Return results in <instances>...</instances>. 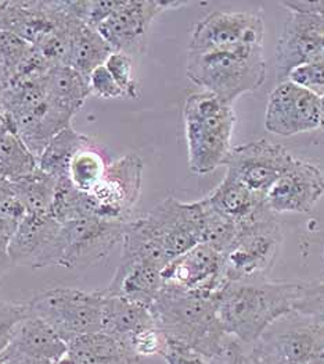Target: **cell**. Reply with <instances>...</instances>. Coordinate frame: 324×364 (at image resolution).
Wrapping results in <instances>:
<instances>
[{
    "mask_svg": "<svg viewBox=\"0 0 324 364\" xmlns=\"http://www.w3.org/2000/svg\"><path fill=\"white\" fill-rule=\"evenodd\" d=\"M303 281H228L218 294V313L225 333L244 345L294 311Z\"/></svg>",
    "mask_w": 324,
    "mask_h": 364,
    "instance_id": "6da1fadb",
    "label": "cell"
},
{
    "mask_svg": "<svg viewBox=\"0 0 324 364\" xmlns=\"http://www.w3.org/2000/svg\"><path fill=\"white\" fill-rule=\"evenodd\" d=\"M218 294L164 285L150 311L168 341L184 345L209 360L228 338L218 313Z\"/></svg>",
    "mask_w": 324,
    "mask_h": 364,
    "instance_id": "7a4b0ae2",
    "label": "cell"
},
{
    "mask_svg": "<svg viewBox=\"0 0 324 364\" xmlns=\"http://www.w3.org/2000/svg\"><path fill=\"white\" fill-rule=\"evenodd\" d=\"M186 74L204 91L232 105L237 97L255 92L265 84L264 43L189 52Z\"/></svg>",
    "mask_w": 324,
    "mask_h": 364,
    "instance_id": "3957f363",
    "label": "cell"
},
{
    "mask_svg": "<svg viewBox=\"0 0 324 364\" xmlns=\"http://www.w3.org/2000/svg\"><path fill=\"white\" fill-rule=\"evenodd\" d=\"M183 122L190 170L206 176L223 166L236 124L232 105L209 92H196L184 102Z\"/></svg>",
    "mask_w": 324,
    "mask_h": 364,
    "instance_id": "277c9868",
    "label": "cell"
},
{
    "mask_svg": "<svg viewBox=\"0 0 324 364\" xmlns=\"http://www.w3.org/2000/svg\"><path fill=\"white\" fill-rule=\"evenodd\" d=\"M251 364H308L324 358V324L295 311L247 345Z\"/></svg>",
    "mask_w": 324,
    "mask_h": 364,
    "instance_id": "5b68a950",
    "label": "cell"
},
{
    "mask_svg": "<svg viewBox=\"0 0 324 364\" xmlns=\"http://www.w3.org/2000/svg\"><path fill=\"white\" fill-rule=\"evenodd\" d=\"M103 299L101 289L82 291L59 287L38 294L30 306L35 316L69 343L79 336L101 331Z\"/></svg>",
    "mask_w": 324,
    "mask_h": 364,
    "instance_id": "8992f818",
    "label": "cell"
},
{
    "mask_svg": "<svg viewBox=\"0 0 324 364\" xmlns=\"http://www.w3.org/2000/svg\"><path fill=\"white\" fill-rule=\"evenodd\" d=\"M281 238L274 213L240 228L235 242L223 253L226 282L267 278L276 264Z\"/></svg>",
    "mask_w": 324,
    "mask_h": 364,
    "instance_id": "52a82bcc",
    "label": "cell"
},
{
    "mask_svg": "<svg viewBox=\"0 0 324 364\" xmlns=\"http://www.w3.org/2000/svg\"><path fill=\"white\" fill-rule=\"evenodd\" d=\"M126 223L86 217L61 224L59 266L75 270L101 263L122 242Z\"/></svg>",
    "mask_w": 324,
    "mask_h": 364,
    "instance_id": "ba28073f",
    "label": "cell"
},
{
    "mask_svg": "<svg viewBox=\"0 0 324 364\" xmlns=\"http://www.w3.org/2000/svg\"><path fill=\"white\" fill-rule=\"evenodd\" d=\"M145 163L136 153H128L107 164L106 173L96 188L89 192L94 217L129 221L139 202Z\"/></svg>",
    "mask_w": 324,
    "mask_h": 364,
    "instance_id": "9c48e42d",
    "label": "cell"
},
{
    "mask_svg": "<svg viewBox=\"0 0 324 364\" xmlns=\"http://www.w3.org/2000/svg\"><path fill=\"white\" fill-rule=\"evenodd\" d=\"M294 160L284 146L267 139H258L232 148L223 166H226L228 176L266 196Z\"/></svg>",
    "mask_w": 324,
    "mask_h": 364,
    "instance_id": "30bf717a",
    "label": "cell"
},
{
    "mask_svg": "<svg viewBox=\"0 0 324 364\" xmlns=\"http://www.w3.org/2000/svg\"><path fill=\"white\" fill-rule=\"evenodd\" d=\"M322 97L293 81L280 82L266 105L265 128L279 136H294L320 128Z\"/></svg>",
    "mask_w": 324,
    "mask_h": 364,
    "instance_id": "8fae6325",
    "label": "cell"
},
{
    "mask_svg": "<svg viewBox=\"0 0 324 364\" xmlns=\"http://www.w3.org/2000/svg\"><path fill=\"white\" fill-rule=\"evenodd\" d=\"M142 220L171 262L201 243L200 200L183 203L175 198H167Z\"/></svg>",
    "mask_w": 324,
    "mask_h": 364,
    "instance_id": "7c38bea8",
    "label": "cell"
},
{
    "mask_svg": "<svg viewBox=\"0 0 324 364\" xmlns=\"http://www.w3.org/2000/svg\"><path fill=\"white\" fill-rule=\"evenodd\" d=\"M184 4L183 1L164 0H122L118 9L97 31L114 52L133 58L143 53L148 30L158 14Z\"/></svg>",
    "mask_w": 324,
    "mask_h": 364,
    "instance_id": "4fadbf2b",
    "label": "cell"
},
{
    "mask_svg": "<svg viewBox=\"0 0 324 364\" xmlns=\"http://www.w3.org/2000/svg\"><path fill=\"white\" fill-rule=\"evenodd\" d=\"M290 13L276 45V77L280 82L287 81L296 67L324 55V10Z\"/></svg>",
    "mask_w": 324,
    "mask_h": 364,
    "instance_id": "5bb4252c",
    "label": "cell"
},
{
    "mask_svg": "<svg viewBox=\"0 0 324 364\" xmlns=\"http://www.w3.org/2000/svg\"><path fill=\"white\" fill-rule=\"evenodd\" d=\"M61 224L49 213L27 214L10 242L13 267L45 269L59 266Z\"/></svg>",
    "mask_w": 324,
    "mask_h": 364,
    "instance_id": "9a60e30c",
    "label": "cell"
},
{
    "mask_svg": "<svg viewBox=\"0 0 324 364\" xmlns=\"http://www.w3.org/2000/svg\"><path fill=\"white\" fill-rule=\"evenodd\" d=\"M264 20L257 14L213 11L196 24L191 32L189 52L264 43Z\"/></svg>",
    "mask_w": 324,
    "mask_h": 364,
    "instance_id": "2e32d148",
    "label": "cell"
},
{
    "mask_svg": "<svg viewBox=\"0 0 324 364\" xmlns=\"http://www.w3.org/2000/svg\"><path fill=\"white\" fill-rule=\"evenodd\" d=\"M161 277L168 287L216 294L226 284L223 255L208 243H199L169 262Z\"/></svg>",
    "mask_w": 324,
    "mask_h": 364,
    "instance_id": "e0dca14e",
    "label": "cell"
},
{
    "mask_svg": "<svg viewBox=\"0 0 324 364\" xmlns=\"http://www.w3.org/2000/svg\"><path fill=\"white\" fill-rule=\"evenodd\" d=\"M324 196L323 171L313 163L295 159L266 195L273 213H309Z\"/></svg>",
    "mask_w": 324,
    "mask_h": 364,
    "instance_id": "ac0fdd59",
    "label": "cell"
},
{
    "mask_svg": "<svg viewBox=\"0 0 324 364\" xmlns=\"http://www.w3.org/2000/svg\"><path fill=\"white\" fill-rule=\"evenodd\" d=\"M65 353L67 343L30 313L0 352V364H57Z\"/></svg>",
    "mask_w": 324,
    "mask_h": 364,
    "instance_id": "d6986e66",
    "label": "cell"
},
{
    "mask_svg": "<svg viewBox=\"0 0 324 364\" xmlns=\"http://www.w3.org/2000/svg\"><path fill=\"white\" fill-rule=\"evenodd\" d=\"M206 200L240 228L272 214L265 195L248 189L241 182L226 174Z\"/></svg>",
    "mask_w": 324,
    "mask_h": 364,
    "instance_id": "ffe728a7",
    "label": "cell"
},
{
    "mask_svg": "<svg viewBox=\"0 0 324 364\" xmlns=\"http://www.w3.org/2000/svg\"><path fill=\"white\" fill-rule=\"evenodd\" d=\"M161 272V267L147 262L121 259L110 285L103 291L150 309L164 287Z\"/></svg>",
    "mask_w": 324,
    "mask_h": 364,
    "instance_id": "44dd1931",
    "label": "cell"
},
{
    "mask_svg": "<svg viewBox=\"0 0 324 364\" xmlns=\"http://www.w3.org/2000/svg\"><path fill=\"white\" fill-rule=\"evenodd\" d=\"M103 294L101 333L113 336L130 349V343L138 335L155 327L154 317L146 306L107 295L104 291Z\"/></svg>",
    "mask_w": 324,
    "mask_h": 364,
    "instance_id": "7402d4cb",
    "label": "cell"
},
{
    "mask_svg": "<svg viewBox=\"0 0 324 364\" xmlns=\"http://www.w3.org/2000/svg\"><path fill=\"white\" fill-rule=\"evenodd\" d=\"M49 103L74 117L91 95L89 80L69 65H55L43 77Z\"/></svg>",
    "mask_w": 324,
    "mask_h": 364,
    "instance_id": "603a6c76",
    "label": "cell"
},
{
    "mask_svg": "<svg viewBox=\"0 0 324 364\" xmlns=\"http://www.w3.org/2000/svg\"><path fill=\"white\" fill-rule=\"evenodd\" d=\"M113 48L100 35V32L78 18H74L69 28L68 39V58L67 65L77 70L79 74L86 77L113 53Z\"/></svg>",
    "mask_w": 324,
    "mask_h": 364,
    "instance_id": "cb8c5ba5",
    "label": "cell"
},
{
    "mask_svg": "<svg viewBox=\"0 0 324 364\" xmlns=\"http://www.w3.org/2000/svg\"><path fill=\"white\" fill-rule=\"evenodd\" d=\"M65 356L74 364H135L140 360L123 343L101 331L67 343Z\"/></svg>",
    "mask_w": 324,
    "mask_h": 364,
    "instance_id": "d4e9b609",
    "label": "cell"
},
{
    "mask_svg": "<svg viewBox=\"0 0 324 364\" xmlns=\"http://www.w3.org/2000/svg\"><path fill=\"white\" fill-rule=\"evenodd\" d=\"M90 145H93V142L88 135L78 132L72 125H69L49 142L38 157V167L59 180L68 176V168L74 156Z\"/></svg>",
    "mask_w": 324,
    "mask_h": 364,
    "instance_id": "484cf974",
    "label": "cell"
},
{
    "mask_svg": "<svg viewBox=\"0 0 324 364\" xmlns=\"http://www.w3.org/2000/svg\"><path fill=\"white\" fill-rule=\"evenodd\" d=\"M38 168V157L30 152L13 127L0 132V178L17 182Z\"/></svg>",
    "mask_w": 324,
    "mask_h": 364,
    "instance_id": "4316f807",
    "label": "cell"
},
{
    "mask_svg": "<svg viewBox=\"0 0 324 364\" xmlns=\"http://www.w3.org/2000/svg\"><path fill=\"white\" fill-rule=\"evenodd\" d=\"M13 188L27 214H46L50 212L57 180L38 167L27 177L13 182Z\"/></svg>",
    "mask_w": 324,
    "mask_h": 364,
    "instance_id": "83f0119b",
    "label": "cell"
},
{
    "mask_svg": "<svg viewBox=\"0 0 324 364\" xmlns=\"http://www.w3.org/2000/svg\"><path fill=\"white\" fill-rule=\"evenodd\" d=\"M49 214L57 220L60 224L94 217L88 193L78 191L68 176L57 180V188Z\"/></svg>",
    "mask_w": 324,
    "mask_h": 364,
    "instance_id": "f1b7e54d",
    "label": "cell"
},
{
    "mask_svg": "<svg viewBox=\"0 0 324 364\" xmlns=\"http://www.w3.org/2000/svg\"><path fill=\"white\" fill-rule=\"evenodd\" d=\"M106 168L107 164L103 156L94 149L93 145H90L88 148L81 149L71 160L68 178L78 191L89 193L101 181Z\"/></svg>",
    "mask_w": 324,
    "mask_h": 364,
    "instance_id": "f546056e",
    "label": "cell"
},
{
    "mask_svg": "<svg viewBox=\"0 0 324 364\" xmlns=\"http://www.w3.org/2000/svg\"><path fill=\"white\" fill-rule=\"evenodd\" d=\"M106 68L110 71L119 88L123 92V97L138 99L139 97V87L133 77V58L121 53L113 52L110 58L104 63Z\"/></svg>",
    "mask_w": 324,
    "mask_h": 364,
    "instance_id": "4dcf8cb0",
    "label": "cell"
},
{
    "mask_svg": "<svg viewBox=\"0 0 324 364\" xmlns=\"http://www.w3.org/2000/svg\"><path fill=\"white\" fill-rule=\"evenodd\" d=\"M294 311L324 324V282H306L294 304Z\"/></svg>",
    "mask_w": 324,
    "mask_h": 364,
    "instance_id": "1f68e13d",
    "label": "cell"
},
{
    "mask_svg": "<svg viewBox=\"0 0 324 364\" xmlns=\"http://www.w3.org/2000/svg\"><path fill=\"white\" fill-rule=\"evenodd\" d=\"M32 313L30 304L0 299V352L9 345L17 327Z\"/></svg>",
    "mask_w": 324,
    "mask_h": 364,
    "instance_id": "d6a6232c",
    "label": "cell"
},
{
    "mask_svg": "<svg viewBox=\"0 0 324 364\" xmlns=\"http://www.w3.org/2000/svg\"><path fill=\"white\" fill-rule=\"evenodd\" d=\"M289 80L320 97L324 96V55L296 67L289 75Z\"/></svg>",
    "mask_w": 324,
    "mask_h": 364,
    "instance_id": "836d02e7",
    "label": "cell"
},
{
    "mask_svg": "<svg viewBox=\"0 0 324 364\" xmlns=\"http://www.w3.org/2000/svg\"><path fill=\"white\" fill-rule=\"evenodd\" d=\"M89 85L91 95H96L103 99H118L123 97V92L119 88L118 84L110 74V71L106 68V65L97 67L90 75H89Z\"/></svg>",
    "mask_w": 324,
    "mask_h": 364,
    "instance_id": "e575fe53",
    "label": "cell"
},
{
    "mask_svg": "<svg viewBox=\"0 0 324 364\" xmlns=\"http://www.w3.org/2000/svg\"><path fill=\"white\" fill-rule=\"evenodd\" d=\"M26 215L27 212L14 192L13 182L0 178V217L21 221Z\"/></svg>",
    "mask_w": 324,
    "mask_h": 364,
    "instance_id": "d590c367",
    "label": "cell"
},
{
    "mask_svg": "<svg viewBox=\"0 0 324 364\" xmlns=\"http://www.w3.org/2000/svg\"><path fill=\"white\" fill-rule=\"evenodd\" d=\"M18 224L20 221L17 220L0 217V277L7 273L10 267H13L10 257V242Z\"/></svg>",
    "mask_w": 324,
    "mask_h": 364,
    "instance_id": "8d00e7d4",
    "label": "cell"
},
{
    "mask_svg": "<svg viewBox=\"0 0 324 364\" xmlns=\"http://www.w3.org/2000/svg\"><path fill=\"white\" fill-rule=\"evenodd\" d=\"M161 356L165 359L167 364H209V360L200 353L174 341H168V345Z\"/></svg>",
    "mask_w": 324,
    "mask_h": 364,
    "instance_id": "74e56055",
    "label": "cell"
},
{
    "mask_svg": "<svg viewBox=\"0 0 324 364\" xmlns=\"http://www.w3.org/2000/svg\"><path fill=\"white\" fill-rule=\"evenodd\" d=\"M281 4L294 13H315L324 10V0H293L281 1Z\"/></svg>",
    "mask_w": 324,
    "mask_h": 364,
    "instance_id": "f35d334b",
    "label": "cell"
},
{
    "mask_svg": "<svg viewBox=\"0 0 324 364\" xmlns=\"http://www.w3.org/2000/svg\"><path fill=\"white\" fill-rule=\"evenodd\" d=\"M7 85V77H6V73H4V67H3V63L0 59V88H4Z\"/></svg>",
    "mask_w": 324,
    "mask_h": 364,
    "instance_id": "ab89813d",
    "label": "cell"
},
{
    "mask_svg": "<svg viewBox=\"0 0 324 364\" xmlns=\"http://www.w3.org/2000/svg\"><path fill=\"white\" fill-rule=\"evenodd\" d=\"M320 129L324 132V96H322V122H320Z\"/></svg>",
    "mask_w": 324,
    "mask_h": 364,
    "instance_id": "60d3db41",
    "label": "cell"
},
{
    "mask_svg": "<svg viewBox=\"0 0 324 364\" xmlns=\"http://www.w3.org/2000/svg\"><path fill=\"white\" fill-rule=\"evenodd\" d=\"M6 3H7V1H0V13H1V10H3V9H4V6H6Z\"/></svg>",
    "mask_w": 324,
    "mask_h": 364,
    "instance_id": "b9f144b4",
    "label": "cell"
}]
</instances>
